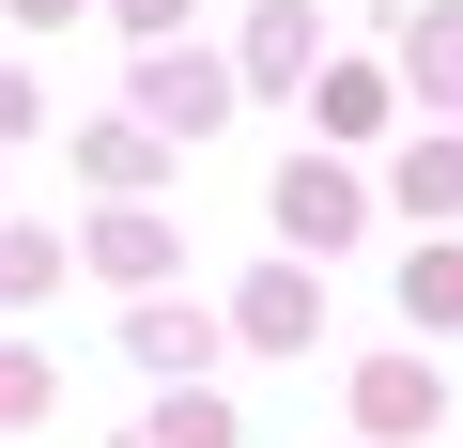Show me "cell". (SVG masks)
Instances as JSON below:
<instances>
[{
	"instance_id": "4fadbf2b",
	"label": "cell",
	"mask_w": 463,
	"mask_h": 448,
	"mask_svg": "<svg viewBox=\"0 0 463 448\" xmlns=\"http://www.w3.org/2000/svg\"><path fill=\"white\" fill-rule=\"evenodd\" d=\"M139 448H232V402H216V386H170V402H155V433H139Z\"/></svg>"
},
{
	"instance_id": "ac0fdd59",
	"label": "cell",
	"mask_w": 463,
	"mask_h": 448,
	"mask_svg": "<svg viewBox=\"0 0 463 448\" xmlns=\"http://www.w3.org/2000/svg\"><path fill=\"white\" fill-rule=\"evenodd\" d=\"M0 16H16V32H62V16H78V0H0Z\"/></svg>"
},
{
	"instance_id": "277c9868",
	"label": "cell",
	"mask_w": 463,
	"mask_h": 448,
	"mask_svg": "<svg viewBox=\"0 0 463 448\" xmlns=\"http://www.w3.org/2000/svg\"><path fill=\"white\" fill-rule=\"evenodd\" d=\"M355 216H371V186H355L340 155H294V170H279V233H294L309 263H325V248L355 233Z\"/></svg>"
},
{
	"instance_id": "9c48e42d",
	"label": "cell",
	"mask_w": 463,
	"mask_h": 448,
	"mask_svg": "<svg viewBox=\"0 0 463 448\" xmlns=\"http://www.w3.org/2000/svg\"><path fill=\"white\" fill-rule=\"evenodd\" d=\"M402 325L432 340V325H463V248L432 233V248H402Z\"/></svg>"
},
{
	"instance_id": "2e32d148",
	"label": "cell",
	"mask_w": 463,
	"mask_h": 448,
	"mask_svg": "<svg viewBox=\"0 0 463 448\" xmlns=\"http://www.w3.org/2000/svg\"><path fill=\"white\" fill-rule=\"evenodd\" d=\"M47 124V93H32V62H0V139H32Z\"/></svg>"
},
{
	"instance_id": "30bf717a",
	"label": "cell",
	"mask_w": 463,
	"mask_h": 448,
	"mask_svg": "<svg viewBox=\"0 0 463 448\" xmlns=\"http://www.w3.org/2000/svg\"><path fill=\"white\" fill-rule=\"evenodd\" d=\"M386 186H402V216H463V139H417Z\"/></svg>"
},
{
	"instance_id": "5b68a950",
	"label": "cell",
	"mask_w": 463,
	"mask_h": 448,
	"mask_svg": "<svg viewBox=\"0 0 463 448\" xmlns=\"http://www.w3.org/2000/svg\"><path fill=\"white\" fill-rule=\"evenodd\" d=\"M432 417H448V371H432V356H371V371H355V433L402 448V433H432Z\"/></svg>"
},
{
	"instance_id": "e0dca14e",
	"label": "cell",
	"mask_w": 463,
	"mask_h": 448,
	"mask_svg": "<svg viewBox=\"0 0 463 448\" xmlns=\"http://www.w3.org/2000/svg\"><path fill=\"white\" fill-rule=\"evenodd\" d=\"M109 16H124L139 47H170V32H185V0H109Z\"/></svg>"
},
{
	"instance_id": "7a4b0ae2",
	"label": "cell",
	"mask_w": 463,
	"mask_h": 448,
	"mask_svg": "<svg viewBox=\"0 0 463 448\" xmlns=\"http://www.w3.org/2000/svg\"><path fill=\"white\" fill-rule=\"evenodd\" d=\"M78 248H93V279H109V294H170V263H185V233H170L155 201H109Z\"/></svg>"
},
{
	"instance_id": "9a60e30c",
	"label": "cell",
	"mask_w": 463,
	"mask_h": 448,
	"mask_svg": "<svg viewBox=\"0 0 463 448\" xmlns=\"http://www.w3.org/2000/svg\"><path fill=\"white\" fill-rule=\"evenodd\" d=\"M78 170H93V186H109V201H124V186H139V170H155V139H139V124H93V139H78Z\"/></svg>"
},
{
	"instance_id": "ba28073f",
	"label": "cell",
	"mask_w": 463,
	"mask_h": 448,
	"mask_svg": "<svg viewBox=\"0 0 463 448\" xmlns=\"http://www.w3.org/2000/svg\"><path fill=\"white\" fill-rule=\"evenodd\" d=\"M402 78L432 109H463V0H432V16H402Z\"/></svg>"
},
{
	"instance_id": "8fae6325",
	"label": "cell",
	"mask_w": 463,
	"mask_h": 448,
	"mask_svg": "<svg viewBox=\"0 0 463 448\" xmlns=\"http://www.w3.org/2000/svg\"><path fill=\"white\" fill-rule=\"evenodd\" d=\"M0 294H16V310H32V294H62V233H32V216H0Z\"/></svg>"
},
{
	"instance_id": "6da1fadb",
	"label": "cell",
	"mask_w": 463,
	"mask_h": 448,
	"mask_svg": "<svg viewBox=\"0 0 463 448\" xmlns=\"http://www.w3.org/2000/svg\"><path fill=\"white\" fill-rule=\"evenodd\" d=\"M124 109H139V139H216L232 124V62L216 47H139V93Z\"/></svg>"
},
{
	"instance_id": "8992f818",
	"label": "cell",
	"mask_w": 463,
	"mask_h": 448,
	"mask_svg": "<svg viewBox=\"0 0 463 448\" xmlns=\"http://www.w3.org/2000/svg\"><path fill=\"white\" fill-rule=\"evenodd\" d=\"M309 47H325V16H309V0H263V16H248V47H232V93H294V78H309Z\"/></svg>"
},
{
	"instance_id": "3957f363",
	"label": "cell",
	"mask_w": 463,
	"mask_h": 448,
	"mask_svg": "<svg viewBox=\"0 0 463 448\" xmlns=\"http://www.w3.org/2000/svg\"><path fill=\"white\" fill-rule=\"evenodd\" d=\"M232 340H248V356H309L325 340V279L309 263H263L248 294H232Z\"/></svg>"
},
{
	"instance_id": "52a82bcc",
	"label": "cell",
	"mask_w": 463,
	"mask_h": 448,
	"mask_svg": "<svg viewBox=\"0 0 463 448\" xmlns=\"http://www.w3.org/2000/svg\"><path fill=\"white\" fill-rule=\"evenodd\" d=\"M124 356H139V371H170V386H185V371H201V356H216V310H170V294H139V310H124Z\"/></svg>"
},
{
	"instance_id": "5bb4252c",
	"label": "cell",
	"mask_w": 463,
	"mask_h": 448,
	"mask_svg": "<svg viewBox=\"0 0 463 448\" xmlns=\"http://www.w3.org/2000/svg\"><path fill=\"white\" fill-rule=\"evenodd\" d=\"M47 402H62V371H47L32 340H0V433H16V417H47Z\"/></svg>"
},
{
	"instance_id": "7c38bea8",
	"label": "cell",
	"mask_w": 463,
	"mask_h": 448,
	"mask_svg": "<svg viewBox=\"0 0 463 448\" xmlns=\"http://www.w3.org/2000/svg\"><path fill=\"white\" fill-rule=\"evenodd\" d=\"M309 124H325V139H371V124H386V78H371V62H325V109H309Z\"/></svg>"
}]
</instances>
